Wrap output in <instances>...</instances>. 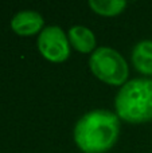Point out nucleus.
<instances>
[{
	"label": "nucleus",
	"instance_id": "obj_1",
	"mask_svg": "<svg viewBox=\"0 0 152 153\" xmlns=\"http://www.w3.org/2000/svg\"><path fill=\"white\" fill-rule=\"evenodd\" d=\"M121 120L108 109H93L77 120L73 141L82 153H107L117 144Z\"/></svg>",
	"mask_w": 152,
	"mask_h": 153
},
{
	"label": "nucleus",
	"instance_id": "obj_2",
	"mask_svg": "<svg viewBox=\"0 0 152 153\" xmlns=\"http://www.w3.org/2000/svg\"><path fill=\"white\" fill-rule=\"evenodd\" d=\"M115 113L133 125L152 121V78H132L118 87L113 101Z\"/></svg>",
	"mask_w": 152,
	"mask_h": 153
},
{
	"label": "nucleus",
	"instance_id": "obj_3",
	"mask_svg": "<svg viewBox=\"0 0 152 153\" xmlns=\"http://www.w3.org/2000/svg\"><path fill=\"white\" fill-rule=\"evenodd\" d=\"M89 69L102 83L121 87L129 81V65L124 55L113 47L98 46L89 55Z\"/></svg>",
	"mask_w": 152,
	"mask_h": 153
},
{
	"label": "nucleus",
	"instance_id": "obj_4",
	"mask_svg": "<svg viewBox=\"0 0 152 153\" xmlns=\"http://www.w3.org/2000/svg\"><path fill=\"white\" fill-rule=\"evenodd\" d=\"M37 47L39 54L51 63H63L72 54L67 32L59 26H46L37 36Z\"/></svg>",
	"mask_w": 152,
	"mask_h": 153
},
{
	"label": "nucleus",
	"instance_id": "obj_5",
	"mask_svg": "<svg viewBox=\"0 0 152 153\" xmlns=\"http://www.w3.org/2000/svg\"><path fill=\"white\" fill-rule=\"evenodd\" d=\"M10 26L16 35L23 38L38 36L46 27L43 15L35 10H22L16 12L11 19Z\"/></svg>",
	"mask_w": 152,
	"mask_h": 153
},
{
	"label": "nucleus",
	"instance_id": "obj_6",
	"mask_svg": "<svg viewBox=\"0 0 152 153\" xmlns=\"http://www.w3.org/2000/svg\"><path fill=\"white\" fill-rule=\"evenodd\" d=\"M67 38H69L70 46L73 50L80 54H89L90 55L98 46H97V38L93 30L82 24H75L67 30Z\"/></svg>",
	"mask_w": 152,
	"mask_h": 153
},
{
	"label": "nucleus",
	"instance_id": "obj_7",
	"mask_svg": "<svg viewBox=\"0 0 152 153\" xmlns=\"http://www.w3.org/2000/svg\"><path fill=\"white\" fill-rule=\"evenodd\" d=\"M131 63L139 74L152 78V39L139 40L131 53Z\"/></svg>",
	"mask_w": 152,
	"mask_h": 153
},
{
	"label": "nucleus",
	"instance_id": "obj_8",
	"mask_svg": "<svg viewBox=\"0 0 152 153\" xmlns=\"http://www.w3.org/2000/svg\"><path fill=\"white\" fill-rule=\"evenodd\" d=\"M88 5L96 15L102 18H115L125 11V0H89Z\"/></svg>",
	"mask_w": 152,
	"mask_h": 153
}]
</instances>
